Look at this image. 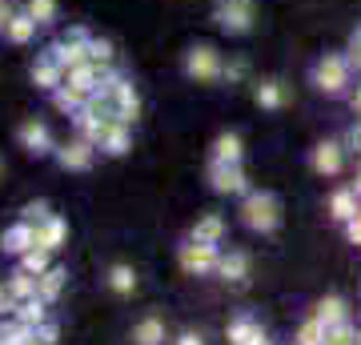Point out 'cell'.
<instances>
[{
  "label": "cell",
  "instance_id": "1",
  "mask_svg": "<svg viewBox=\"0 0 361 345\" xmlns=\"http://www.w3.org/2000/svg\"><path fill=\"white\" fill-rule=\"evenodd\" d=\"M310 85L322 92V97H349V92H353V64H349L345 49L322 52L310 68Z\"/></svg>",
  "mask_w": 361,
  "mask_h": 345
},
{
  "label": "cell",
  "instance_id": "2",
  "mask_svg": "<svg viewBox=\"0 0 361 345\" xmlns=\"http://www.w3.org/2000/svg\"><path fill=\"white\" fill-rule=\"evenodd\" d=\"M237 217H241V225H245L249 233H277L281 229V197L269 189H249L245 197H241V205H237Z\"/></svg>",
  "mask_w": 361,
  "mask_h": 345
},
{
  "label": "cell",
  "instance_id": "3",
  "mask_svg": "<svg viewBox=\"0 0 361 345\" xmlns=\"http://www.w3.org/2000/svg\"><path fill=\"white\" fill-rule=\"evenodd\" d=\"M180 73L193 80V85H221V73H225V52L217 44H209V40H197L185 49L180 56Z\"/></svg>",
  "mask_w": 361,
  "mask_h": 345
},
{
  "label": "cell",
  "instance_id": "4",
  "mask_svg": "<svg viewBox=\"0 0 361 345\" xmlns=\"http://www.w3.org/2000/svg\"><path fill=\"white\" fill-rule=\"evenodd\" d=\"M213 25L225 37H249L257 28V0H213Z\"/></svg>",
  "mask_w": 361,
  "mask_h": 345
},
{
  "label": "cell",
  "instance_id": "5",
  "mask_svg": "<svg viewBox=\"0 0 361 345\" xmlns=\"http://www.w3.org/2000/svg\"><path fill=\"white\" fill-rule=\"evenodd\" d=\"M221 245H205V241H193L185 237L177 245V265L189 273V277H217V265H221Z\"/></svg>",
  "mask_w": 361,
  "mask_h": 345
},
{
  "label": "cell",
  "instance_id": "6",
  "mask_svg": "<svg viewBox=\"0 0 361 345\" xmlns=\"http://www.w3.org/2000/svg\"><path fill=\"white\" fill-rule=\"evenodd\" d=\"M89 44H92V32L85 25H73L61 40H52L49 52L65 73H73V68H80V64H89Z\"/></svg>",
  "mask_w": 361,
  "mask_h": 345
},
{
  "label": "cell",
  "instance_id": "7",
  "mask_svg": "<svg viewBox=\"0 0 361 345\" xmlns=\"http://www.w3.org/2000/svg\"><path fill=\"white\" fill-rule=\"evenodd\" d=\"M16 145L25 149L28 157H37V161H44V157H56V137H52V128L40 121V116H25L20 125H16Z\"/></svg>",
  "mask_w": 361,
  "mask_h": 345
},
{
  "label": "cell",
  "instance_id": "8",
  "mask_svg": "<svg viewBox=\"0 0 361 345\" xmlns=\"http://www.w3.org/2000/svg\"><path fill=\"white\" fill-rule=\"evenodd\" d=\"M205 181H209V189L217 193V197H245V193L253 189L245 165H225V161H209Z\"/></svg>",
  "mask_w": 361,
  "mask_h": 345
},
{
  "label": "cell",
  "instance_id": "9",
  "mask_svg": "<svg viewBox=\"0 0 361 345\" xmlns=\"http://www.w3.org/2000/svg\"><path fill=\"white\" fill-rule=\"evenodd\" d=\"M97 153H101V149H97L89 137L77 133V137H68V141L56 145V157H52V161L65 169V173H89V169L97 165Z\"/></svg>",
  "mask_w": 361,
  "mask_h": 345
},
{
  "label": "cell",
  "instance_id": "10",
  "mask_svg": "<svg viewBox=\"0 0 361 345\" xmlns=\"http://www.w3.org/2000/svg\"><path fill=\"white\" fill-rule=\"evenodd\" d=\"M253 104H257L261 113H281L293 104V85L285 77H261L253 80Z\"/></svg>",
  "mask_w": 361,
  "mask_h": 345
},
{
  "label": "cell",
  "instance_id": "11",
  "mask_svg": "<svg viewBox=\"0 0 361 345\" xmlns=\"http://www.w3.org/2000/svg\"><path fill=\"white\" fill-rule=\"evenodd\" d=\"M345 141H334V137H325V141H317L310 149V169L317 173V177H341V169H345Z\"/></svg>",
  "mask_w": 361,
  "mask_h": 345
},
{
  "label": "cell",
  "instance_id": "12",
  "mask_svg": "<svg viewBox=\"0 0 361 345\" xmlns=\"http://www.w3.org/2000/svg\"><path fill=\"white\" fill-rule=\"evenodd\" d=\"M249 273H253V257H249L245 249H225V253H221L217 282L241 289V285H249Z\"/></svg>",
  "mask_w": 361,
  "mask_h": 345
},
{
  "label": "cell",
  "instance_id": "13",
  "mask_svg": "<svg viewBox=\"0 0 361 345\" xmlns=\"http://www.w3.org/2000/svg\"><path fill=\"white\" fill-rule=\"evenodd\" d=\"M97 149H101L104 157H125V153H133V125H129V121H121V116H113V121L104 125Z\"/></svg>",
  "mask_w": 361,
  "mask_h": 345
},
{
  "label": "cell",
  "instance_id": "14",
  "mask_svg": "<svg viewBox=\"0 0 361 345\" xmlns=\"http://www.w3.org/2000/svg\"><path fill=\"white\" fill-rule=\"evenodd\" d=\"M357 209H361V197L353 185H341V189L329 193V201H325V213H329V221L334 225H349V221L357 217Z\"/></svg>",
  "mask_w": 361,
  "mask_h": 345
},
{
  "label": "cell",
  "instance_id": "15",
  "mask_svg": "<svg viewBox=\"0 0 361 345\" xmlns=\"http://www.w3.org/2000/svg\"><path fill=\"white\" fill-rule=\"evenodd\" d=\"M104 285H109V293L113 297H137V289H141V273H137L129 261H113V265L104 269Z\"/></svg>",
  "mask_w": 361,
  "mask_h": 345
},
{
  "label": "cell",
  "instance_id": "16",
  "mask_svg": "<svg viewBox=\"0 0 361 345\" xmlns=\"http://www.w3.org/2000/svg\"><path fill=\"white\" fill-rule=\"evenodd\" d=\"M28 77H32V85H37L40 92H56L61 85H65V77H68V73H65V68H61L56 61H52V52L44 49V52L37 56V61H32V68H28Z\"/></svg>",
  "mask_w": 361,
  "mask_h": 345
},
{
  "label": "cell",
  "instance_id": "17",
  "mask_svg": "<svg viewBox=\"0 0 361 345\" xmlns=\"http://www.w3.org/2000/svg\"><path fill=\"white\" fill-rule=\"evenodd\" d=\"M32 245H37V229H32L28 221H20V217H16L13 225H8V229L0 233V253L16 257V261H20V257H25L28 249H32Z\"/></svg>",
  "mask_w": 361,
  "mask_h": 345
},
{
  "label": "cell",
  "instance_id": "18",
  "mask_svg": "<svg viewBox=\"0 0 361 345\" xmlns=\"http://www.w3.org/2000/svg\"><path fill=\"white\" fill-rule=\"evenodd\" d=\"M225 337H229V345H273L269 333H265V325H261L257 317H249V313L233 317L229 329H225Z\"/></svg>",
  "mask_w": 361,
  "mask_h": 345
},
{
  "label": "cell",
  "instance_id": "19",
  "mask_svg": "<svg viewBox=\"0 0 361 345\" xmlns=\"http://www.w3.org/2000/svg\"><path fill=\"white\" fill-rule=\"evenodd\" d=\"M209 161L241 165V161H245V137H241V133H233V128L217 133V137H213V145H209Z\"/></svg>",
  "mask_w": 361,
  "mask_h": 345
},
{
  "label": "cell",
  "instance_id": "20",
  "mask_svg": "<svg viewBox=\"0 0 361 345\" xmlns=\"http://www.w3.org/2000/svg\"><path fill=\"white\" fill-rule=\"evenodd\" d=\"M189 237H193V241H205V245H221L229 237V221L221 217V213H201V217L193 221Z\"/></svg>",
  "mask_w": 361,
  "mask_h": 345
},
{
  "label": "cell",
  "instance_id": "21",
  "mask_svg": "<svg viewBox=\"0 0 361 345\" xmlns=\"http://www.w3.org/2000/svg\"><path fill=\"white\" fill-rule=\"evenodd\" d=\"M165 341H169V329H165V317L161 313H145L133 325V345H165Z\"/></svg>",
  "mask_w": 361,
  "mask_h": 345
},
{
  "label": "cell",
  "instance_id": "22",
  "mask_svg": "<svg viewBox=\"0 0 361 345\" xmlns=\"http://www.w3.org/2000/svg\"><path fill=\"white\" fill-rule=\"evenodd\" d=\"M37 245H44V249H65L68 245V221L61 217V213H52L49 221H40L37 225Z\"/></svg>",
  "mask_w": 361,
  "mask_h": 345
},
{
  "label": "cell",
  "instance_id": "23",
  "mask_svg": "<svg viewBox=\"0 0 361 345\" xmlns=\"http://www.w3.org/2000/svg\"><path fill=\"white\" fill-rule=\"evenodd\" d=\"M310 313L322 321L325 329H329V325H341V321H349V301H345L341 293H329V297H322V301H317Z\"/></svg>",
  "mask_w": 361,
  "mask_h": 345
},
{
  "label": "cell",
  "instance_id": "24",
  "mask_svg": "<svg viewBox=\"0 0 361 345\" xmlns=\"http://www.w3.org/2000/svg\"><path fill=\"white\" fill-rule=\"evenodd\" d=\"M4 285H8V297H13V301L40 297V277H37V273H28V269H20V265H16L8 277H4Z\"/></svg>",
  "mask_w": 361,
  "mask_h": 345
},
{
  "label": "cell",
  "instance_id": "25",
  "mask_svg": "<svg viewBox=\"0 0 361 345\" xmlns=\"http://www.w3.org/2000/svg\"><path fill=\"white\" fill-rule=\"evenodd\" d=\"M37 20H32V16H28V8H16L13 13V20H8V28H4V32H0V37L8 40V44H28V40L37 37Z\"/></svg>",
  "mask_w": 361,
  "mask_h": 345
},
{
  "label": "cell",
  "instance_id": "26",
  "mask_svg": "<svg viewBox=\"0 0 361 345\" xmlns=\"http://www.w3.org/2000/svg\"><path fill=\"white\" fill-rule=\"evenodd\" d=\"M13 317H16V321H25L28 329H40V325L49 321V301H44V297H28V301H16Z\"/></svg>",
  "mask_w": 361,
  "mask_h": 345
},
{
  "label": "cell",
  "instance_id": "27",
  "mask_svg": "<svg viewBox=\"0 0 361 345\" xmlns=\"http://www.w3.org/2000/svg\"><path fill=\"white\" fill-rule=\"evenodd\" d=\"M65 289H68V269L65 265H52L49 273H40V297H44L49 305H56Z\"/></svg>",
  "mask_w": 361,
  "mask_h": 345
},
{
  "label": "cell",
  "instance_id": "28",
  "mask_svg": "<svg viewBox=\"0 0 361 345\" xmlns=\"http://www.w3.org/2000/svg\"><path fill=\"white\" fill-rule=\"evenodd\" d=\"M89 101H92V97H85L80 89H73L68 80H65V85H61L56 92H52V104H56V109H61L65 116H77V113H80V109H85Z\"/></svg>",
  "mask_w": 361,
  "mask_h": 345
},
{
  "label": "cell",
  "instance_id": "29",
  "mask_svg": "<svg viewBox=\"0 0 361 345\" xmlns=\"http://www.w3.org/2000/svg\"><path fill=\"white\" fill-rule=\"evenodd\" d=\"M25 8L40 28H49V25L61 20V4H56V0H25Z\"/></svg>",
  "mask_w": 361,
  "mask_h": 345
},
{
  "label": "cell",
  "instance_id": "30",
  "mask_svg": "<svg viewBox=\"0 0 361 345\" xmlns=\"http://www.w3.org/2000/svg\"><path fill=\"white\" fill-rule=\"evenodd\" d=\"M89 64H97V68H116V44L104 37H92L89 44Z\"/></svg>",
  "mask_w": 361,
  "mask_h": 345
},
{
  "label": "cell",
  "instance_id": "31",
  "mask_svg": "<svg viewBox=\"0 0 361 345\" xmlns=\"http://www.w3.org/2000/svg\"><path fill=\"white\" fill-rule=\"evenodd\" d=\"M16 265L20 269H28V273H49L52 269V249H44V245H32V249H28L25 257H20V261H16Z\"/></svg>",
  "mask_w": 361,
  "mask_h": 345
},
{
  "label": "cell",
  "instance_id": "32",
  "mask_svg": "<svg viewBox=\"0 0 361 345\" xmlns=\"http://www.w3.org/2000/svg\"><path fill=\"white\" fill-rule=\"evenodd\" d=\"M245 80H249V56H241V52L225 56V73H221V85H245Z\"/></svg>",
  "mask_w": 361,
  "mask_h": 345
},
{
  "label": "cell",
  "instance_id": "33",
  "mask_svg": "<svg viewBox=\"0 0 361 345\" xmlns=\"http://www.w3.org/2000/svg\"><path fill=\"white\" fill-rule=\"evenodd\" d=\"M293 341H297V345H325V325L310 313V317H305L301 325H297Z\"/></svg>",
  "mask_w": 361,
  "mask_h": 345
},
{
  "label": "cell",
  "instance_id": "34",
  "mask_svg": "<svg viewBox=\"0 0 361 345\" xmlns=\"http://www.w3.org/2000/svg\"><path fill=\"white\" fill-rule=\"evenodd\" d=\"M325 345H357V325H353V321L329 325V329H325Z\"/></svg>",
  "mask_w": 361,
  "mask_h": 345
},
{
  "label": "cell",
  "instance_id": "35",
  "mask_svg": "<svg viewBox=\"0 0 361 345\" xmlns=\"http://www.w3.org/2000/svg\"><path fill=\"white\" fill-rule=\"evenodd\" d=\"M49 217H52V205L49 201H28L25 209H20V221H28L32 229H37L40 221H49Z\"/></svg>",
  "mask_w": 361,
  "mask_h": 345
},
{
  "label": "cell",
  "instance_id": "36",
  "mask_svg": "<svg viewBox=\"0 0 361 345\" xmlns=\"http://www.w3.org/2000/svg\"><path fill=\"white\" fill-rule=\"evenodd\" d=\"M345 56H349V64H353V73L361 77V20L353 28H349V40H345Z\"/></svg>",
  "mask_w": 361,
  "mask_h": 345
},
{
  "label": "cell",
  "instance_id": "37",
  "mask_svg": "<svg viewBox=\"0 0 361 345\" xmlns=\"http://www.w3.org/2000/svg\"><path fill=\"white\" fill-rule=\"evenodd\" d=\"M37 337H40V341H44V345H56V341H61V321H44V325H40V329H37Z\"/></svg>",
  "mask_w": 361,
  "mask_h": 345
},
{
  "label": "cell",
  "instance_id": "38",
  "mask_svg": "<svg viewBox=\"0 0 361 345\" xmlns=\"http://www.w3.org/2000/svg\"><path fill=\"white\" fill-rule=\"evenodd\" d=\"M345 153L361 157V121H353V128L345 133Z\"/></svg>",
  "mask_w": 361,
  "mask_h": 345
},
{
  "label": "cell",
  "instance_id": "39",
  "mask_svg": "<svg viewBox=\"0 0 361 345\" xmlns=\"http://www.w3.org/2000/svg\"><path fill=\"white\" fill-rule=\"evenodd\" d=\"M169 345H205V333H197V329H180Z\"/></svg>",
  "mask_w": 361,
  "mask_h": 345
},
{
  "label": "cell",
  "instance_id": "40",
  "mask_svg": "<svg viewBox=\"0 0 361 345\" xmlns=\"http://www.w3.org/2000/svg\"><path fill=\"white\" fill-rule=\"evenodd\" d=\"M341 229H345L349 245H357V249H361V209H357V217L349 221V225H341Z\"/></svg>",
  "mask_w": 361,
  "mask_h": 345
},
{
  "label": "cell",
  "instance_id": "41",
  "mask_svg": "<svg viewBox=\"0 0 361 345\" xmlns=\"http://www.w3.org/2000/svg\"><path fill=\"white\" fill-rule=\"evenodd\" d=\"M13 309H16V301L8 297V285L0 282V317H13Z\"/></svg>",
  "mask_w": 361,
  "mask_h": 345
},
{
  "label": "cell",
  "instance_id": "42",
  "mask_svg": "<svg viewBox=\"0 0 361 345\" xmlns=\"http://www.w3.org/2000/svg\"><path fill=\"white\" fill-rule=\"evenodd\" d=\"M13 13H16V4H13V0H0V32L8 28V20H13Z\"/></svg>",
  "mask_w": 361,
  "mask_h": 345
},
{
  "label": "cell",
  "instance_id": "43",
  "mask_svg": "<svg viewBox=\"0 0 361 345\" xmlns=\"http://www.w3.org/2000/svg\"><path fill=\"white\" fill-rule=\"evenodd\" d=\"M349 109H353V116L361 121V80L353 85V92H349Z\"/></svg>",
  "mask_w": 361,
  "mask_h": 345
},
{
  "label": "cell",
  "instance_id": "44",
  "mask_svg": "<svg viewBox=\"0 0 361 345\" xmlns=\"http://www.w3.org/2000/svg\"><path fill=\"white\" fill-rule=\"evenodd\" d=\"M353 189H357V197H361V165H357V177H353Z\"/></svg>",
  "mask_w": 361,
  "mask_h": 345
},
{
  "label": "cell",
  "instance_id": "45",
  "mask_svg": "<svg viewBox=\"0 0 361 345\" xmlns=\"http://www.w3.org/2000/svg\"><path fill=\"white\" fill-rule=\"evenodd\" d=\"M25 345H44V341H40L37 333H32V337H28V341H25Z\"/></svg>",
  "mask_w": 361,
  "mask_h": 345
},
{
  "label": "cell",
  "instance_id": "46",
  "mask_svg": "<svg viewBox=\"0 0 361 345\" xmlns=\"http://www.w3.org/2000/svg\"><path fill=\"white\" fill-rule=\"evenodd\" d=\"M357 345H361V325H357Z\"/></svg>",
  "mask_w": 361,
  "mask_h": 345
},
{
  "label": "cell",
  "instance_id": "47",
  "mask_svg": "<svg viewBox=\"0 0 361 345\" xmlns=\"http://www.w3.org/2000/svg\"><path fill=\"white\" fill-rule=\"evenodd\" d=\"M0 173H4V157H0Z\"/></svg>",
  "mask_w": 361,
  "mask_h": 345
},
{
  "label": "cell",
  "instance_id": "48",
  "mask_svg": "<svg viewBox=\"0 0 361 345\" xmlns=\"http://www.w3.org/2000/svg\"><path fill=\"white\" fill-rule=\"evenodd\" d=\"M293 345H297V341H293Z\"/></svg>",
  "mask_w": 361,
  "mask_h": 345
}]
</instances>
